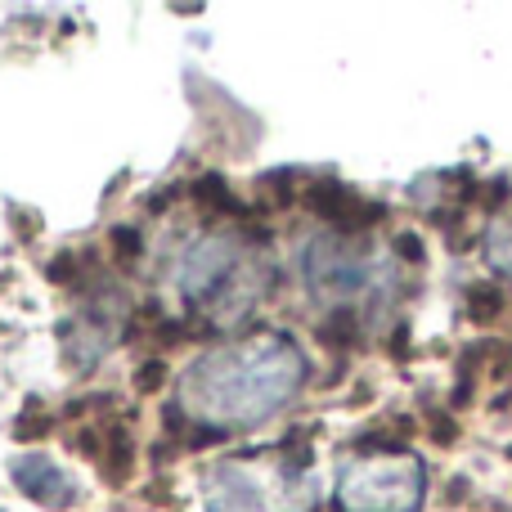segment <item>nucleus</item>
Masks as SVG:
<instances>
[{
	"instance_id": "1",
	"label": "nucleus",
	"mask_w": 512,
	"mask_h": 512,
	"mask_svg": "<svg viewBox=\"0 0 512 512\" xmlns=\"http://www.w3.org/2000/svg\"><path fill=\"white\" fill-rule=\"evenodd\" d=\"M306 378L310 360L297 337L261 328L185 364V373L176 378V414L212 436L252 432L279 418L301 396Z\"/></svg>"
},
{
	"instance_id": "2",
	"label": "nucleus",
	"mask_w": 512,
	"mask_h": 512,
	"mask_svg": "<svg viewBox=\"0 0 512 512\" xmlns=\"http://www.w3.org/2000/svg\"><path fill=\"white\" fill-rule=\"evenodd\" d=\"M274 288V261L256 234L239 225L203 230L180 248L171 265V292L180 310L203 324H239Z\"/></svg>"
},
{
	"instance_id": "3",
	"label": "nucleus",
	"mask_w": 512,
	"mask_h": 512,
	"mask_svg": "<svg viewBox=\"0 0 512 512\" xmlns=\"http://www.w3.org/2000/svg\"><path fill=\"white\" fill-rule=\"evenodd\" d=\"M319 477L288 450L221 454L203 468V512H315Z\"/></svg>"
},
{
	"instance_id": "4",
	"label": "nucleus",
	"mask_w": 512,
	"mask_h": 512,
	"mask_svg": "<svg viewBox=\"0 0 512 512\" xmlns=\"http://www.w3.org/2000/svg\"><path fill=\"white\" fill-rule=\"evenodd\" d=\"M301 283L310 301L333 315H364V310L387 306L396 288V265L382 256L369 239L346 230H328L301 248Z\"/></svg>"
},
{
	"instance_id": "5",
	"label": "nucleus",
	"mask_w": 512,
	"mask_h": 512,
	"mask_svg": "<svg viewBox=\"0 0 512 512\" xmlns=\"http://www.w3.org/2000/svg\"><path fill=\"white\" fill-rule=\"evenodd\" d=\"M423 499L427 463L414 450L351 454L333 481V504L342 512H418Z\"/></svg>"
},
{
	"instance_id": "6",
	"label": "nucleus",
	"mask_w": 512,
	"mask_h": 512,
	"mask_svg": "<svg viewBox=\"0 0 512 512\" xmlns=\"http://www.w3.org/2000/svg\"><path fill=\"white\" fill-rule=\"evenodd\" d=\"M9 477H14V486L23 490L32 504L50 508V512H68L72 504H81V486L72 481V472L63 468L54 454H18L14 463H9Z\"/></svg>"
},
{
	"instance_id": "7",
	"label": "nucleus",
	"mask_w": 512,
	"mask_h": 512,
	"mask_svg": "<svg viewBox=\"0 0 512 512\" xmlns=\"http://www.w3.org/2000/svg\"><path fill=\"white\" fill-rule=\"evenodd\" d=\"M486 252H490V265H495L504 279H512V225H495L486 239Z\"/></svg>"
}]
</instances>
